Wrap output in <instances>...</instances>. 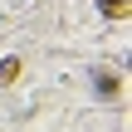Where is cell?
<instances>
[{"mask_svg": "<svg viewBox=\"0 0 132 132\" xmlns=\"http://www.w3.org/2000/svg\"><path fill=\"white\" fill-rule=\"evenodd\" d=\"M98 98H108V103L118 98V73H108V69L98 73Z\"/></svg>", "mask_w": 132, "mask_h": 132, "instance_id": "cell-2", "label": "cell"}, {"mask_svg": "<svg viewBox=\"0 0 132 132\" xmlns=\"http://www.w3.org/2000/svg\"><path fill=\"white\" fill-rule=\"evenodd\" d=\"M98 5H103L108 20H127V15H132V0H98Z\"/></svg>", "mask_w": 132, "mask_h": 132, "instance_id": "cell-1", "label": "cell"}, {"mask_svg": "<svg viewBox=\"0 0 132 132\" xmlns=\"http://www.w3.org/2000/svg\"><path fill=\"white\" fill-rule=\"evenodd\" d=\"M15 78H20V59L10 54V59H0V88H5V83H15Z\"/></svg>", "mask_w": 132, "mask_h": 132, "instance_id": "cell-3", "label": "cell"}]
</instances>
